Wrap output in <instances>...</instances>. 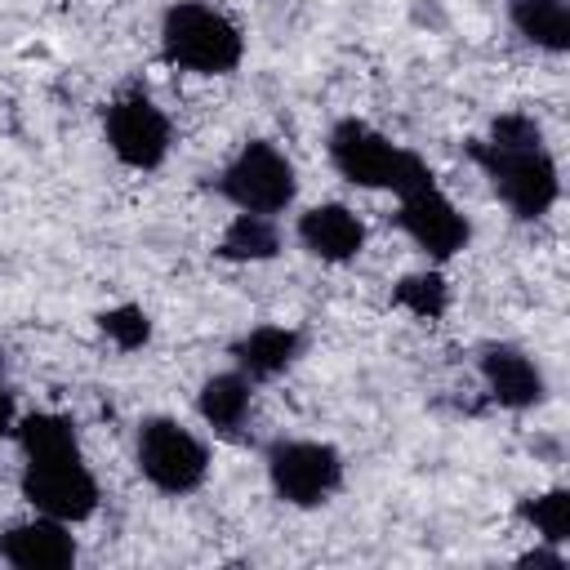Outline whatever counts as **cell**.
Returning a JSON list of instances; mask_svg holds the SVG:
<instances>
[{
    "label": "cell",
    "mask_w": 570,
    "mask_h": 570,
    "mask_svg": "<svg viewBox=\"0 0 570 570\" xmlns=\"http://www.w3.org/2000/svg\"><path fill=\"white\" fill-rule=\"evenodd\" d=\"M294 191H298V178H294L289 156L281 147L263 142V138L245 142L232 156V165L223 169V196L245 214H267L272 218L294 200Z\"/></svg>",
    "instance_id": "cell-6"
},
{
    "label": "cell",
    "mask_w": 570,
    "mask_h": 570,
    "mask_svg": "<svg viewBox=\"0 0 570 570\" xmlns=\"http://www.w3.org/2000/svg\"><path fill=\"white\" fill-rule=\"evenodd\" d=\"M0 557L18 570H67L76 561V539H71L67 521L36 512L31 521L0 530Z\"/></svg>",
    "instance_id": "cell-10"
},
{
    "label": "cell",
    "mask_w": 570,
    "mask_h": 570,
    "mask_svg": "<svg viewBox=\"0 0 570 570\" xmlns=\"http://www.w3.org/2000/svg\"><path fill=\"white\" fill-rule=\"evenodd\" d=\"M330 160L356 187L396 191V196H410L419 187H432V169L414 151L396 147L379 129H370L365 120H338L330 129Z\"/></svg>",
    "instance_id": "cell-3"
},
{
    "label": "cell",
    "mask_w": 570,
    "mask_h": 570,
    "mask_svg": "<svg viewBox=\"0 0 570 570\" xmlns=\"http://www.w3.org/2000/svg\"><path fill=\"white\" fill-rule=\"evenodd\" d=\"M102 134L116 160L129 169H156L169 156V116L142 94L116 98L102 116Z\"/></svg>",
    "instance_id": "cell-8"
},
{
    "label": "cell",
    "mask_w": 570,
    "mask_h": 570,
    "mask_svg": "<svg viewBox=\"0 0 570 570\" xmlns=\"http://www.w3.org/2000/svg\"><path fill=\"white\" fill-rule=\"evenodd\" d=\"M160 49L174 67L196 71V76H227L240 53L245 40L236 31V22L227 13H218L214 4L200 0H178L165 9L160 18Z\"/></svg>",
    "instance_id": "cell-4"
},
{
    "label": "cell",
    "mask_w": 570,
    "mask_h": 570,
    "mask_svg": "<svg viewBox=\"0 0 570 570\" xmlns=\"http://www.w3.org/2000/svg\"><path fill=\"white\" fill-rule=\"evenodd\" d=\"M521 561H525V566H566V557H561V552H548V548H534V552H525Z\"/></svg>",
    "instance_id": "cell-21"
},
{
    "label": "cell",
    "mask_w": 570,
    "mask_h": 570,
    "mask_svg": "<svg viewBox=\"0 0 570 570\" xmlns=\"http://www.w3.org/2000/svg\"><path fill=\"white\" fill-rule=\"evenodd\" d=\"M521 517L548 539V543H566L570 539V494L566 490H548L539 499H530L521 508Z\"/></svg>",
    "instance_id": "cell-18"
},
{
    "label": "cell",
    "mask_w": 570,
    "mask_h": 570,
    "mask_svg": "<svg viewBox=\"0 0 570 570\" xmlns=\"http://www.w3.org/2000/svg\"><path fill=\"white\" fill-rule=\"evenodd\" d=\"M468 156L481 165V174L490 178L494 196L525 223L543 218L557 196H561V178H557V160L543 147V129L530 116H499L490 125V138L472 142Z\"/></svg>",
    "instance_id": "cell-2"
},
{
    "label": "cell",
    "mask_w": 570,
    "mask_h": 570,
    "mask_svg": "<svg viewBox=\"0 0 570 570\" xmlns=\"http://www.w3.org/2000/svg\"><path fill=\"white\" fill-rule=\"evenodd\" d=\"M138 472L160 494H191L209 472V450L196 432H187L174 419H147L138 423Z\"/></svg>",
    "instance_id": "cell-5"
},
{
    "label": "cell",
    "mask_w": 570,
    "mask_h": 570,
    "mask_svg": "<svg viewBox=\"0 0 570 570\" xmlns=\"http://www.w3.org/2000/svg\"><path fill=\"white\" fill-rule=\"evenodd\" d=\"M396 307H405L410 316H419V321H436L441 312H445V303H450V289H445V281L436 276V272H414V276H405L401 285H396Z\"/></svg>",
    "instance_id": "cell-17"
},
{
    "label": "cell",
    "mask_w": 570,
    "mask_h": 570,
    "mask_svg": "<svg viewBox=\"0 0 570 570\" xmlns=\"http://www.w3.org/2000/svg\"><path fill=\"white\" fill-rule=\"evenodd\" d=\"M481 379H485L490 396L508 410H530L543 401V370L521 347H508V343L485 347L481 352Z\"/></svg>",
    "instance_id": "cell-12"
},
{
    "label": "cell",
    "mask_w": 570,
    "mask_h": 570,
    "mask_svg": "<svg viewBox=\"0 0 570 570\" xmlns=\"http://www.w3.org/2000/svg\"><path fill=\"white\" fill-rule=\"evenodd\" d=\"M98 325H102V334H107L116 347H125V352H134V347H142V343L151 338V321H147V312L134 307V303H120V307L102 312Z\"/></svg>",
    "instance_id": "cell-19"
},
{
    "label": "cell",
    "mask_w": 570,
    "mask_h": 570,
    "mask_svg": "<svg viewBox=\"0 0 570 570\" xmlns=\"http://www.w3.org/2000/svg\"><path fill=\"white\" fill-rule=\"evenodd\" d=\"M401 227H405L410 240H414L423 254H432V258L459 254V249L468 245V236H472L468 218L450 205V196H441L436 183H432V187H419V191H410V196H401Z\"/></svg>",
    "instance_id": "cell-9"
},
{
    "label": "cell",
    "mask_w": 570,
    "mask_h": 570,
    "mask_svg": "<svg viewBox=\"0 0 570 570\" xmlns=\"http://www.w3.org/2000/svg\"><path fill=\"white\" fill-rule=\"evenodd\" d=\"M298 240L321 263H352L365 249V223L347 205H312L298 218Z\"/></svg>",
    "instance_id": "cell-11"
},
{
    "label": "cell",
    "mask_w": 570,
    "mask_h": 570,
    "mask_svg": "<svg viewBox=\"0 0 570 570\" xmlns=\"http://www.w3.org/2000/svg\"><path fill=\"white\" fill-rule=\"evenodd\" d=\"M281 249V236H276V223L267 214H236L218 240V258L227 263H263Z\"/></svg>",
    "instance_id": "cell-16"
},
{
    "label": "cell",
    "mask_w": 570,
    "mask_h": 570,
    "mask_svg": "<svg viewBox=\"0 0 570 570\" xmlns=\"http://www.w3.org/2000/svg\"><path fill=\"white\" fill-rule=\"evenodd\" d=\"M298 347H303L298 330H289V325H258V330H249L245 338L232 343V356H236L245 379H276L281 370L294 365Z\"/></svg>",
    "instance_id": "cell-13"
},
{
    "label": "cell",
    "mask_w": 570,
    "mask_h": 570,
    "mask_svg": "<svg viewBox=\"0 0 570 570\" xmlns=\"http://www.w3.org/2000/svg\"><path fill=\"white\" fill-rule=\"evenodd\" d=\"M512 27L548 53L570 49V4L566 0H512Z\"/></svg>",
    "instance_id": "cell-15"
},
{
    "label": "cell",
    "mask_w": 570,
    "mask_h": 570,
    "mask_svg": "<svg viewBox=\"0 0 570 570\" xmlns=\"http://www.w3.org/2000/svg\"><path fill=\"white\" fill-rule=\"evenodd\" d=\"M249 401H254L249 379H245L240 370H227V374H214V379L200 383L196 410H200V419H205L218 436H236V432L245 428V419H249Z\"/></svg>",
    "instance_id": "cell-14"
},
{
    "label": "cell",
    "mask_w": 570,
    "mask_h": 570,
    "mask_svg": "<svg viewBox=\"0 0 570 570\" xmlns=\"http://www.w3.org/2000/svg\"><path fill=\"white\" fill-rule=\"evenodd\" d=\"M18 445H22V499L53 521H85L98 512V481L80 459L76 423L49 410L27 414L13 423Z\"/></svg>",
    "instance_id": "cell-1"
},
{
    "label": "cell",
    "mask_w": 570,
    "mask_h": 570,
    "mask_svg": "<svg viewBox=\"0 0 570 570\" xmlns=\"http://www.w3.org/2000/svg\"><path fill=\"white\" fill-rule=\"evenodd\" d=\"M267 481L294 508H316L343 485V459L325 441H276L267 450Z\"/></svg>",
    "instance_id": "cell-7"
},
{
    "label": "cell",
    "mask_w": 570,
    "mask_h": 570,
    "mask_svg": "<svg viewBox=\"0 0 570 570\" xmlns=\"http://www.w3.org/2000/svg\"><path fill=\"white\" fill-rule=\"evenodd\" d=\"M13 423H18V410H13V392H9V387H0V441L13 432Z\"/></svg>",
    "instance_id": "cell-20"
}]
</instances>
